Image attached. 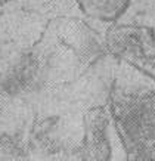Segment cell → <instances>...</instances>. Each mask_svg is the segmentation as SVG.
I'll return each instance as SVG.
<instances>
[{
	"label": "cell",
	"instance_id": "1",
	"mask_svg": "<svg viewBox=\"0 0 155 161\" xmlns=\"http://www.w3.org/2000/svg\"><path fill=\"white\" fill-rule=\"evenodd\" d=\"M109 115L127 160L155 161V90L114 81Z\"/></svg>",
	"mask_w": 155,
	"mask_h": 161
},
{
	"label": "cell",
	"instance_id": "2",
	"mask_svg": "<svg viewBox=\"0 0 155 161\" xmlns=\"http://www.w3.org/2000/svg\"><path fill=\"white\" fill-rule=\"evenodd\" d=\"M103 44L112 58L155 81V30L152 27L112 22Z\"/></svg>",
	"mask_w": 155,
	"mask_h": 161
},
{
	"label": "cell",
	"instance_id": "3",
	"mask_svg": "<svg viewBox=\"0 0 155 161\" xmlns=\"http://www.w3.org/2000/svg\"><path fill=\"white\" fill-rule=\"evenodd\" d=\"M111 115L105 107L97 105L83 114V141L74 152L77 160L105 161L112 157V148L108 137Z\"/></svg>",
	"mask_w": 155,
	"mask_h": 161
},
{
	"label": "cell",
	"instance_id": "4",
	"mask_svg": "<svg viewBox=\"0 0 155 161\" xmlns=\"http://www.w3.org/2000/svg\"><path fill=\"white\" fill-rule=\"evenodd\" d=\"M47 30L53 33L59 43L65 44L81 61H92L102 53L99 36L84 21L74 16H61L49 22Z\"/></svg>",
	"mask_w": 155,
	"mask_h": 161
},
{
	"label": "cell",
	"instance_id": "5",
	"mask_svg": "<svg viewBox=\"0 0 155 161\" xmlns=\"http://www.w3.org/2000/svg\"><path fill=\"white\" fill-rule=\"evenodd\" d=\"M83 14L102 22H117L127 12L131 0H75Z\"/></svg>",
	"mask_w": 155,
	"mask_h": 161
},
{
	"label": "cell",
	"instance_id": "6",
	"mask_svg": "<svg viewBox=\"0 0 155 161\" xmlns=\"http://www.w3.org/2000/svg\"><path fill=\"white\" fill-rule=\"evenodd\" d=\"M25 158V152L16 145L14 139L6 135H0V160H18Z\"/></svg>",
	"mask_w": 155,
	"mask_h": 161
},
{
	"label": "cell",
	"instance_id": "7",
	"mask_svg": "<svg viewBox=\"0 0 155 161\" xmlns=\"http://www.w3.org/2000/svg\"><path fill=\"white\" fill-rule=\"evenodd\" d=\"M8 2H10V0H0V5H5V3H8Z\"/></svg>",
	"mask_w": 155,
	"mask_h": 161
}]
</instances>
